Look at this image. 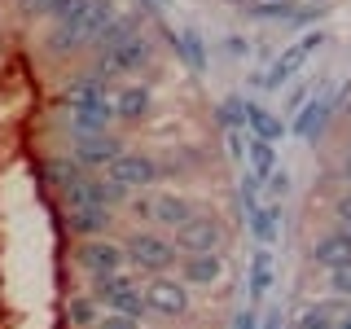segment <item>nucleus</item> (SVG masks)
I'll use <instances>...</instances> for the list:
<instances>
[{
  "mask_svg": "<svg viewBox=\"0 0 351 329\" xmlns=\"http://www.w3.org/2000/svg\"><path fill=\"white\" fill-rule=\"evenodd\" d=\"M97 329H141L136 316H123V312H101L97 316Z\"/></svg>",
  "mask_w": 351,
  "mask_h": 329,
  "instance_id": "obj_26",
  "label": "nucleus"
},
{
  "mask_svg": "<svg viewBox=\"0 0 351 329\" xmlns=\"http://www.w3.org/2000/svg\"><path fill=\"white\" fill-rule=\"evenodd\" d=\"M303 5H325V0H303Z\"/></svg>",
  "mask_w": 351,
  "mask_h": 329,
  "instance_id": "obj_35",
  "label": "nucleus"
},
{
  "mask_svg": "<svg viewBox=\"0 0 351 329\" xmlns=\"http://www.w3.org/2000/svg\"><path fill=\"white\" fill-rule=\"evenodd\" d=\"M321 44H325L321 31H307V36H303L299 44H290V49H285L281 58L268 66V75H259L255 84H259V88H281V84H290V80H294V71H299V66L312 58V53L321 49Z\"/></svg>",
  "mask_w": 351,
  "mask_h": 329,
  "instance_id": "obj_9",
  "label": "nucleus"
},
{
  "mask_svg": "<svg viewBox=\"0 0 351 329\" xmlns=\"http://www.w3.org/2000/svg\"><path fill=\"white\" fill-rule=\"evenodd\" d=\"M246 127H250V136H259V141H277L285 136V123L277 114H272L268 106H259V101H246Z\"/></svg>",
  "mask_w": 351,
  "mask_h": 329,
  "instance_id": "obj_17",
  "label": "nucleus"
},
{
  "mask_svg": "<svg viewBox=\"0 0 351 329\" xmlns=\"http://www.w3.org/2000/svg\"><path fill=\"white\" fill-rule=\"evenodd\" d=\"M329 106H338V97H325V101H312V106H303V110H299V119H294V136H299V141H312L316 132L325 127V114H329Z\"/></svg>",
  "mask_w": 351,
  "mask_h": 329,
  "instance_id": "obj_20",
  "label": "nucleus"
},
{
  "mask_svg": "<svg viewBox=\"0 0 351 329\" xmlns=\"http://www.w3.org/2000/svg\"><path fill=\"white\" fill-rule=\"evenodd\" d=\"M233 329H259V312H255V307H241L237 321H233Z\"/></svg>",
  "mask_w": 351,
  "mask_h": 329,
  "instance_id": "obj_31",
  "label": "nucleus"
},
{
  "mask_svg": "<svg viewBox=\"0 0 351 329\" xmlns=\"http://www.w3.org/2000/svg\"><path fill=\"white\" fill-rule=\"evenodd\" d=\"M62 0H18V9L27 18H53V9H58Z\"/></svg>",
  "mask_w": 351,
  "mask_h": 329,
  "instance_id": "obj_27",
  "label": "nucleus"
},
{
  "mask_svg": "<svg viewBox=\"0 0 351 329\" xmlns=\"http://www.w3.org/2000/svg\"><path fill=\"white\" fill-rule=\"evenodd\" d=\"M149 58H154L149 40L141 36V31H132V36L97 49V75H132V71H141V66H149Z\"/></svg>",
  "mask_w": 351,
  "mask_h": 329,
  "instance_id": "obj_4",
  "label": "nucleus"
},
{
  "mask_svg": "<svg viewBox=\"0 0 351 329\" xmlns=\"http://www.w3.org/2000/svg\"><path fill=\"white\" fill-rule=\"evenodd\" d=\"M171 44L180 49V58L189 62V71H206V44L197 31H180V36H171Z\"/></svg>",
  "mask_w": 351,
  "mask_h": 329,
  "instance_id": "obj_22",
  "label": "nucleus"
},
{
  "mask_svg": "<svg viewBox=\"0 0 351 329\" xmlns=\"http://www.w3.org/2000/svg\"><path fill=\"white\" fill-rule=\"evenodd\" d=\"M128 250L123 241H110V237H84L80 246V268L88 277H110V272H123Z\"/></svg>",
  "mask_w": 351,
  "mask_h": 329,
  "instance_id": "obj_10",
  "label": "nucleus"
},
{
  "mask_svg": "<svg viewBox=\"0 0 351 329\" xmlns=\"http://www.w3.org/2000/svg\"><path fill=\"white\" fill-rule=\"evenodd\" d=\"M44 180H49L53 189H62V197H66L75 184L84 180V167L75 158H49V162H44Z\"/></svg>",
  "mask_w": 351,
  "mask_h": 329,
  "instance_id": "obj_19",
  "label": "nucleus"
},
{
  "mask_svg": "<svg viewBox=\"0 0 351 329\" xmlns=\"http://www.w3.org/2000/svg\"><path fill=\"white\" fill-rule=\"evenodd\" d=\"M268 290H272V255L268 246H259L255 259H250V299H263Z\"/></svg>",
  "mask_w": 351,
  "mask_h": 329,
  "instance_id": "obj_21",
  "label": "nucleus"
},
{
  "mask_svg": "<svg viewBox=\"0 0 351 329\" xmlns=\"http://www.w3.org/2000/svg\"><path fill=\"white\" fill-rule=\"evenodd\" d=\"M263 184H268V197H272V202L290 193V175H285V167H281V171H272V175H268V180H263Z\"/></svg>",
  "mask_w": 351,
  "mask_h": 329,
  "instance_id": "obj_29",
  "label": "nucleus"
},
{
  "mask_svg": "<svg viewBox=\"0 0 351 329\" xmlns=\"http://www.w3.org/2000/svg\"><path fill=\"white\" fill-rule=\"evenodd\" d=\"M259 5H281V9H290V0H259Z\"/></svg>",
  "mask_w": 351,
  "mask_h": 329,
  "instance_id": "obj_33",
  "label": "nucleus"
},
{
  "mask_svg": "<svg viewBox=\"0 0 351 329\" xmlns=\"http://www.w3.org/2000/svg\"><path fill=\"white\" fill-rule=\"evenodd\" d=\"M176 246H180V255H219L224 250V241H228V228H224V219H215V215H193L184 228H176Z\"/></svg>",
  "mask_w": 351,
  "mask_h": 329,
  "instance_id": "obj_6",
  "label": "nucleus"
},
{
  "mask_svg": "<svg viewBox=\"0 0 351 329\" xmlns=\"http://www.w3.org/2000/svg\"><path fill=\"white\" fill-rule=\"evenodd\" d=\"M97 307H101V303H97L93 294H80V299L66 303V316H71V325H75V329H88V325H97V316H101Z\"/></svg>",
  "mask_w": 351,
  "mask_h": 329,
  "instance_id": "obj_23",
  "label": "nucleus"
},
{
  "mask_svg": "<svg viewBox=\"0 0 351 329\" xmlns=\"http://www.w3.org/2000/svg\"><path fill=\"white\" fill-rule=\"evenodd\" d=\"M193 215H197V202H193V197H184V193H154L149 197V219L158 228H167V233L184 228Z\"/></svg>",
  "mask_w": 351,
  "mask_h": 329,
  "instance_id": "obj_11",
  "label": "nucleus"
},
{
  "mask_svg": "<svg viewBox=\"0 0 351 329\" xmlns=\"http://www.w3.org/2000/svg\"><path fill=\"white\" fill-rule=\"evenodd\" d=\"M334 211H338V228H343V233L351 237V193H347V197H338Z\"/></svg>",
  "mask_w": 351,
  "mask_h": 329,
  "instance_id": "obj_30",
  "label": "nucleus"
},
{
  "mask_svg": "<svg viewBox=\"0 0 351 329\" xmlns=\"http://www.w3.org/2000/svg\"><path fill=\"white\" fill-rule=\"evenodd\" d=\"M224 5H237L241 9V5H255V0H224Z\"/></svg>",
  "mask_w": 351,
  "mask_h": 329,
  "instance_id": "obj_34",
  "label": "nucleus"
},
{
  "mask_svg": "<svg viewBox=\"0 0 351 329\" xmlns=\"http://www.w3.org/2000/svg\"><path fill=\"white\" fill-rule=\"evenodd\" d=\"M312 263H321L325 272H334V268H343V263H351V237L343 233V228L316 237V241H312Z\"/></svg>",
  "mask_w": 351,
  "mask_h": 329,
  "instance_id": "obj_13",
  "label": "nucleus"
},
{
  "mask_svg": "<svg viewBox=\"0 0 351 329\" xmlns=\"http://www.w3.org/2000/svg\"><path fill=\"white\" fill-rule=\"evenodd\" d=\"M106 175H110V180H119L123 189H149V184L162 175V162L154 158V154H132V149H123L106 167Z\"/></svg>",
  "mask_w": 351,
  "mask_h": 329,
  "instance_id": "obj_7",
  "label": "nucleus"
},
{
  "mask_svg": "<svg viewBox=\"0 0 351 329\" xmlns=\"http://www.w3.org/2000/svg\"><path fill=\"white\" fill-rule=\"evenodd\" d=\"M66 114H71L75 132H106L114 123V101L101 75H80L66 93Z\"/></svg>",
  "mask_w": 351,
  "mask_h": 329,
  "instance_id": "obj_1",
  "label": "nucleus"
},
{
  "mask_svg": "<svg viewBox=\"0 0 351 329\" xmlns=\"http://www.w3.org/2000/svg\"><path fill=\"white\" fill-rule=\"evenodd\" d=\"M93 299L106 307V312H123V316H149L145 307V290L132 272H110V277H93Z\"/></svg>",
  "mask_w": 351,
  "mask_h": 329,
  "instance_id": "obj_2",
  "label": "nucleus"
},
{
  "mask_svg": "<svg viewBox=\"0 0 351 329\" xmlns=\"http://www.w3.org/2000/svg\"><path fill=\"white\" fill-rule=\"evenodd\" d=\"M66 228L80 237H101L110 228V206H66Z\"/></svg>",
  "mask_w": 351,
  "mask_h": 329,
  "instance_id": "obj_15",
  "label": "nucleus"
},
{
  "mask_svg": "<svg viewBox=\"0 0 351 329\" xmlns=\"http://www.w3.org/2000/svg\"><path fill=\"white\" fill-rule=\"evenodd\" d=\"M334 329H351V303L343 307V316H334Z\"/></svg>",
  "mask_w": 351,
  "mask_h": 329,
  "instance_id": "obj_32",
  "label": "nucleus"
},
{
  "mask_svg": "<svg viewBox=\"0 0 351 329\" xmlns=\"http://www.w3.org/2000/svg\"><path fill=\"white\" fill-rule=\"evenodd\" d=\"M110 101H114V123H141L154 106V88L149 84H119V88H110Z\"/></svg>",
  "mask_w": 351,
  "mask_h": 329,
  "instance_id": "obj_12",
  "label": "nucleus"
},
{
  "mask_svg": "<svg viewBox=\"0 0 351 329\" xmlns=\"http://www.w3.org/2000/svg\"><path fill=\"white\" fill-rule=\"evenodd\" d=\"M246 219H250V233H255L259 246H272L281 233V206L277 202H255L246 206Z\"/></svg>",
  "mask_w": 351,
  "mask_h": 329,
  "instance_id": "obj_16",
  "label": "nucleus"
},
{
  "mask_svg": "<svg viewBox=\"0 0 351 329\" xmlns=\"http://www.w3.org/2000/svg\"><path fill=\"white\" fill-rule=\"evenodd\" d=\"M219 123H224V132L228 127H246V97H224L219 101Z\"/></svg>",
  "mask_w": 351,
  "mask_h": 329,
  "instance_id": "obj_25",
  "label": "nucleus"
},
{
  "mask_svg": "<svg viewBox=\"0 0 351 329\" xmlns=\"http://www.w3.org/2000/svg\"><path fill=\"white\" fill-rule=\"evenodd\" d=\"M246 171L255 175L259 184L268 180L272 171H277V149H272V141H259V136L246 141Z\"/></svg>",
  "mask_w": 351,
  "mask_h": 329,
  "instance_id": "obj_18",
  "label": "nucleus"
},
{
  "mask_svg": "<svg viewBox=\"0 0 351 329\" xmlns=\"http://www.w3.org/2000/svg\"><path fill=\"white\" fill-rule=\"evenodd\" d=\"M329 290L343 294V299H351V263H343V268L329 272Z\"/></svg>",
  "mask_w": 351,
  "mask_h": 329,
  "instance_id": "obj_28",
  "label": "nucleus"
},
{
  "mask_svg": "<svg viewBox=\"0 0 351 329\" xmlns=\"http://www.w3.org/2000/svg\"><path fill=\"white\" fill-rule=\"evenodd\" d=\"M224 277V259L219 255H180V281L184 285H215Z\"/></svg>",
  "mask_w": 351,
  "mask_h": 329,
  "instance_id": "obj_14",
  "label": "nucleus"
},
{
  "mask_svg": "<svg viewBox=\"0 0 351 329\" xmlns=\"http://www.w3.org/2000/svg\"><path fill=\"white\" fill-rule=\"evenodd\" d=\"M128 250V263L136 272H145V277H154V272H171L176 259H180V246H176V237H162V233H132L123 241Z\"/></svg>",
  "mask_w": 351,
  "mask_h": 329,
  "instance_id": "obj_3",
  "label": "nucleus"
},
{
  "mask_svg": "<svg viewBox=\"0 0 351 329\" xmlns=\"http://www.w3.org/2000/svg\"><path fill=\"white\" fill-rule=\"evenodd\" d=\"M162 5H167V0H162Z\"/></svg>",
  "mask_w": 351,
  "mask_h": 329,
  "instance_id": "obj_36",
  "label": "nucleus"
},
{
  "mask_svg": "<svg viewBox=\"0 0 351 329\" xmlns=\"http://www.w3.org/2000/svg\"><path fill=\"white\" fill-rule=\"evenodd\" d=\"M123 154V141L114 132H75V162L84 171H97V167H110V162Z\"/></svg>",
  "mask_w": 351,
  "mask_h": 329,
  "instance_id": "obj_8",
  "label": "nucleus"
},
{
  "mask_svg": "<svg viewBox=\"0 0 351 329\" xmlns=\"http://www.w3.org/2000/svg\"><path fill=\"white\" fill-rule=\"evenodd\" d=\"M299 329H334V307L329 303H312L299 312Z\"/></svg>",
  "mask_w": 351,
  "mask_h": 329,
  "instance_id": "obj_24",
  "label": "nucleus"
},
{
  "mask_svg": "<svg viewBox=\"0 0 351 329\" xmlns=\"http://www.w3.org/2000/svg\"><path fill=\"white\" fill-rule=\"evenodd\" d=\"M145 290V307L149 316H162V321H176V316L189 312V285L171 272H154V277L141 285Z\"/></svg>",
  "mask_w": 351,
  "mask_h": 329,
  "instance_id": "obj_5",
  "label": "nucleus"
}]
</instances>
